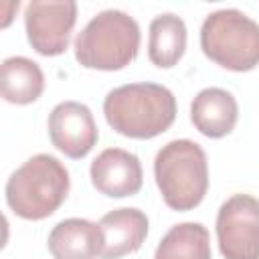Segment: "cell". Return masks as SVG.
Returning a JSON list of instances; mask_svg holds the SVG:
<instances>
[{"mask_svg":"<svg viewBox=\"0 0 259 259\" xmlns=\"http://www.w3.org/2000/svg\"><path fill=\"white\" fill-rule=\"evenodd\" d=\"M103 115L113 132L132 140H152L176 119L174 93L158 83H127L103 99Z\"/></svg>","mask_w":259,"mask_h":259,"instance_id":"obj_1","label":"cell"},{"mask_svg":"<svg viewBox=\"0 0 259 259\" xmlns=\"http://www.w3.org/2000/svg\"><path fill=\"white\" fill-rule=\"evenodd\" d=\"M71 188L69 170L51 154H34L16 168L4 188L8 208L24 221H42L57 212Z\"/></svg>","mask_w":259,"mask_h":259,"instance_id":"obj_2","label":"cell"},{"mask_svg":"<svg viewBox=\"0 0 259 259\" xmlns=\"http://www.w3.org/2000/svg\"><path fill=\"white\" fill-rule=\"evenodd\" d=\"M140 24L123 10H101L75 38V59L85 69L121 71L140 51Z\"/></svg>","mask_w":259,"mask_h":259,"instance_id":"obj_3","label":"cell"},{"mask_svg":"<svg viewBox=\"0 0 259 259\" xmlns=\"http://www.w3.org/2000/svg\"><path fill=\"white\" fill-rule=\"evenodd\" d=\"M154 178L164 202L178 212L196 208L208 190V164L200 144L172 140L154 160Z\"/></svg>","mask_w":259,"mask_h":259,"instance_id":"obj_4","label":"cell"},{"mask_svg":"<svg viewBox=\"0 0 259 259\" xmlns=\"http://www.w3.org/2000/svg\"><path fill=\"white\" fill-rule=\"evenodd\" d=\"M200 49L223 69L253 71L259 65V24L237 8L214 10L200 26Z\"/></svg>","mask_w":259,"mask_h":259,"instance_id":"obj_5","label":"cell"},{"mask_svg":"<svg viewBox=\"0 0 259 259\" xmlns=\"http://www.w3.org/2000/svg\"><path fill=\"white\" fill-rule=\"evenodd\" d=\"M214 227L225 259H259V198L233 194L221 204Z\"/></svg>","mask_w":259,"mask_h":259,"instance_id":"obj_6","label":"cell"},{"mask_svg":"<svg viewBox=\"0 0 259 259\" xmlns=\"http://www.w3.org/2000/svg\"><path fill=\"white\" fill-rule=\"evenodd\" d=\"M75 22L77 4L73 0H32L24 8L26 38L42 57H57L69 49Z\"/></svg>","mask_w":259,"mask_h":259,"instance_id":"obj_7","label":"cell"},{"mask_svg":"<svg viewBox=\"0 0 259 259\" xmlns=\"http://www.w3.org/2000/svg\"><path fill=\"white\" fill-rule=\"evenodd\" d=\"M47 125L53 146L71 160L85 158L99 140L91 109L79 101L57 103L49 113Z\"/></svg>","mask_w":259,"mask_h":259,"instance_id":"obj_8","label":"cell"},{"mask_svg":"<svg viewBox=\"0 0 259 259\" xmlns=\"http://www.w3.org/2000/svg\"><path fill=\"white\" fill-rule=\"evenodd\" d=\"M89 176L95 190L111 198L134 196L140 192L144 184L140 158L134 152H127L121 148L103 150L91 162Z\"/></svg>","mask_w":259,"mask_h":259,"instance_id":"obj_9","label":"cell"},{"mask_svg":"<svg viewBox=\"0 0 259 259\" xmlns=\"http://www.w3.org/2000/svg\"><path fill=\"white\" fill-rule=\"evenodd\" d=\"M103 249L99 259H121L136 253L148 237V217L140 208H115L101 217Z\"/></svg>","mask_w":259,"mask_h":259,"instance_id":"obj_10","label":"cell"},{"mask_svg":"<svg viewBox=\"0 0 259 259\" xmlns=\"http://www.w3.org/2000/svg\"><path fill=\"white\" fill-rule=\"evenodd\" d=\"M239 119V105L231 91L206 87L190 103V121L206 138L219 140L229 136Z\"/></svg>","mask_w":259,"mask_h":259,"instance_id":"obj_11","label":"cell"},{"mask_svg":"<svg viewBox=\"0 0 259 259\" xmlns=\"http://www.w3.org/2000/svg\"><path fill=\"white\" fill-rule=\"evenodd\" d=\"M47 247L55 259H97L103 249V231L99 223L71 217L51 229Z\"/></svg>","mask_w":259,"mask_h":259,"instance_id":"obj_12","label":"cell"},{"mask_svg":"<svg viewBox=\"0 0 259 259\" xmlns=\"http://www.w3.org/2000/svg\"><path fill=\"white\" fill-rule=\"evenodd\" d=\"M0 91L8 103L28 105L45 91V73L28 57H8L0 69Z\"/></svg>","mask_w":259,"mask_h":259,"instance_id":"obj_13","label":"cell"},{"mask_svg":"<svg viewBox=\"0 0 259 259\" xmlns=\"http://www.w3.org/2000/svg\"><path fill=\"white\" fill-rule=\"evenodd\" d=\"M186 24L172 12L158 14L150 22L148 59L158 69H172L186 51Z\"/></svg>","mask_w":259,"mask_h":259,"instance_id":"obj_14","label":"cell"},{"mask_svg":"<svg viewBox=\"0 0 259 259\" xmlns=\"http://www.w3.org/2000/svg\"><path fill=\"white\" fill-rule=\"evenodd\" d=\"M154 259H212L206 227L194 221L174 225L160 239Z\"/></svg>","mask_w":259,"mask_h":259,"instance_id":"obj_15","label":"cell"}]
</instances>
